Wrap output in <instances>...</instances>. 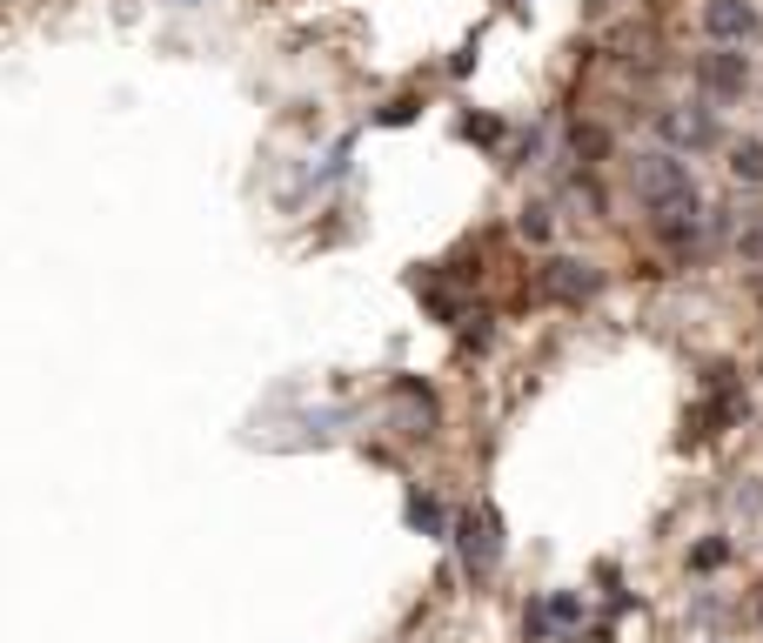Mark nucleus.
<instances>
[{
  "label": "nucleus",
  "mask_w": 763,
  "mask_h": 643,
  "mask_svg": "<svg viewBox=\"0 0 763 643\" xmlns=\"http://www.w3.org/2000/svg\"><path fill=\"white\" fill-rule=\"evenodd\" d=\"M630 188H636V201H643V215H650V228H656V241L669 255H690V249L710 241V201H704V188L690 175V154L643 148L630 161Z\"/></svg>",
  "instance_id": "f257e3e1"
},
{
  "label": "nucleus",
  "mask_w": 763,
  "mask_h": 643,
  "mask_svg": "<svg viewBox=\"0 0 763 643\" xmlns=\"http://www.w3.org/2000/svg\"><path fill=\"white\" fill-rule=\"evenodd\" d=\"M656 141L676 148V154H710L723 141L717 108L710 101H669V108H656Z\"/></svg>",
  "instance_id": "f03ea898"
},
{
  "label": "nucleus",
  "mask_w": 763,
  "mask_h": 643,
  "mask_svg": "<svg viewBox=\"0 0 763 643\" xmlns=\"http://www.w3.org/2000/svg\"><path fill=\"white\" fill-rule=\"evenodd\" d=\"M690 80H697V95L704 101H743V88H750V54L743 47H710V54H697V67H690Z\"/></svg>",
  "instance_id": "7ed1b4c3"
},
{
  "label": "nucleus",
  "mask_w": 763,
  "mask_h": 643,
  "mask_svg": "<svg viewBox=\"0 0 763 643\" xmlns=\"http://www.w3.org/2000/svg\"><path fill=\"white\" fill-rule=\"evenodd\" d=\"M704 34L710 47H750L763 41V8L756 0H704Z\"/></svg>",
  "instance_id": "20e7f679"
},
{
  "label": "nucleus",
  "mask_w": 763,
  "mask_h": 643,
  "mask_svg": "<svg viewBox=\"0 0 763 643\" xmlns=\"http://www.w3.org/2000/svg\"><path fill=\"white\" fill-rule=\"evenodd\" d=\"M456 549H462V570H469V577H489L495 563H502V523H495V510H489V503L462 516Z\"/></svg>",
  "instance_id": "39448f33"
},
{
  "label": "nucleus",
  "mask_w": 763,
  "mask_h": 643,
  "mask_svg": "<svg viewBox=\"0 0 763 643\" xmlns=\"http://www.w3.org/2000/svg\"><path fill=\"white\" fill-rule=\"evenodd\" d=\"M543 282H549V295H556V302H589V295L603 288V275H597V269H589V262H569V255H556Z\"/></svg>",
  "instance_id": "423d86ee"
},
{
  "label": "nucleus",
  "mask_w": 763,
  "mask_h": 643,
  "mask_svg": "<svg viewBox=\"0 0 763 643\" xmlns=\"http://www.w3.org/2000/svg\"><path fill=\"white\" fill-rule=\"evenodd\" d=\"M569 623H582V597H576V590H556V597H543V603L530 610V636H543V630H569Z\"/></svg>",
  "instance_id": "0eeeda50"
},
{
  "label": "nucleus",
  "mask_w": 763,
  "mask_h": 643,
  "mask_svg": "<svg viewBox=\"0 0 763 643\" xmlns=\"http://www.w3.org/2000/svg\"><path fill=\"white\" fill-rule=\"evenodd\" d=\"M730 182L737 188H763V134L730 141Z\"/></svg>",
  "instance_id": "6e6552de"
},
{
  "label": "nucleus",
  "mask_w": 763,
  "mask_h": 643,
  "mask_svg": "<svg viewBox=\"0 0 763 643\" xmlns=\"http://www.w3.org/2000/svg\"><path fill=\"white\" fill-rule=\"evenodd\" d=\"M408 523H415L422 536H449V516H443L436 497H408Z\"/></svg>",
  "instance_id": "1a4fd4ad"
},
{
  "label": "nucleus",
  "mask_w": 763,
  "mask_h": 643,
  "mask_svg": "<svg viewBox=\"0 0 763 643\" xmlns=\"http://www.w3.org/2000/svg\"><path fill=\"white\" fill-rule=\"evenodd\" d=\"M737 255H743L750 269H763V208L737 221Z\"/></svg>",
  "instance_id": "9d476101"
},
{
  "label": "nucleus",
  "mask_w": 763,
  "mask_h": 643,
  "mask_svg": "<svg viewBox=\"0 0 763 643\" xmlns=\"http://www.w3.org/2000/svg\"><path fill=\"white\" fill-rule=\"evenodd\" d=\"M549 228H556V221H549V208H543V201H536V208H523V235H530V241H549Z\"/></svg>",
  "instance_id": "9b49d317"
},
{
  "label": "nucleus",
  "mask_w": 763,
  "mask_h": 643,
  "mask_svg": "<svg viewBox=\"0 0 763 643\" xmlns=\"http://www.w3.org/2000/svg\"><path fill=\"white\" fill-rule=\"evenodd\" d=\"M723 556H730V543H723V536H710V543H697V556H690V563H697V570H710V563H723Z\"/></svg>",
  "instance_id": "f8f14e48"
},
{
  "label": "nucleus",
  "mask_w": 763,
  "mask_h": 643,
  "mask_svg": "<svg viewBox=\"0 0 763 643\" xmlns=\"http://www.w3.org/2000/svg\"><path fill=\"white\" fill-rule=\"evenodd\" d=\"M756 617H763V597H756Z\"/></svg>",
  "instance_id": "ddd939ff"
}]
</instances>
